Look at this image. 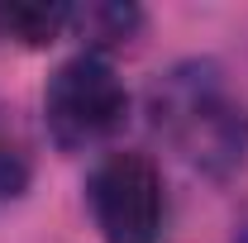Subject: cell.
Returning <instances> with one entry per match:
<instances>
[{"mask_svg": "<svg viewBox=\"0 0 248 243\" xmlns=\"http://www.w3.org/2000/svg\"><path fill=\"white\" fill-rule=\"evenodd\" d=\"M157 134L205 177H229L248 157V105L215 62H177L148 95Z\"/></svg>", "mask_w": 248, "mask_h": 243, "instance_id": "1", "label": "cell"}, {"mask_svg": "<svg viewBox=\"0 0 248 243\" xmlns=\"http://www.w3.org/2000/svg\"><path fill=\"white\" fill-rule=\"evenodd\" d=\"M124 115H129V91L100 53H77L48 76L43 120L62 152H86L105 143L124 124Z\"/></svg>", "mask_w": 248, "mask_h": 243, "instance_id": "2", "label": "cell"}, {"mask_svg": "<svg viewBox=\"0 0 248 243\" xmlns=\"http://www.w3.org/2000/svg\"><path fill=\"white\" fill-rule=\"evenodd\" d=\"M95 229L105 234V243H153L162 229V177L143 152H110L100 157V167L91 172L86 186Z\"/></svg>", "mask_w": 248, "mask_h": 243, "instance_id": "3", "label": "cell"}, {"mask_svg": "<svg viewBox=\"0 0 248 243\" xmlns=\"http://www.w3.org/2000/svg\"><path fill=\"white\" fill-rule=\"evenodd\" d=\"M72 24L67 5H0V38H19L29 48L53 43Z\"/></svg>", "mask_w": 248, "mask_h": 243, "instance_id": "4", "label": "cell"}, {"mask_svg": "<svg viewBox=\"0 0 248 243\" xmlns=\"http://www.w3.org/2000/svg\"><path fill=\"white\" fill-rule=\"evenodd\" d=\"M72 24L86 33L95 48H115V43L134 38V29L143 24V15L134 5H86V10H72Z\"/></svg>", "mask_w": 248, "mask_h": 243, "instance_id": "5", "label": "cell"}, {"mask_svg": "<svg viewBox=\"0 0 248 243\" xmlns=\"http://www.w3.org/2000/svg\"><path fill=\"white\" fill-rule=\"evenodd\" d=\"M33 177V157H29V143L19 138V129L15 120L0 110V205H10V200H19L24 196V186Z\"/></svg>", "mask_w": 248, "mask_h": 243, "instance_id": "6", "label": "cell"}]
</instances>
